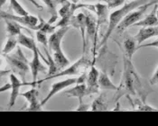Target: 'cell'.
<instances>
[{
  "instance_id": "6da1fadb",
  "label": "cell",
  "mask_w": 158,
  "mask_h": 126,
  "mask_svg": "<svg viewBox=\"0 0 158 126\" xmlns=\"http://www.w3.org/2000/svg\"><path fill=\"white\" fill-rule=\"evenodd\" d=\"M151 0H132L129 3H126L123 5L121 8L112 12L110 14V22H109V26L107 29V32L104 35V37L102 39L101 42L99 43L98 47H103L107 44L109 38L111 36L112 33L116 30V28L118 27V25L120 24L122 20L124 19V17L131 11H133L135 9H136L137 7L145 5L146 3L150 2Z\"/></svg>"
},
{
  "instance_id": "7a4b0ae2",
  "label": "cell",
  "mask_w": 158,
  "mask_h": 126,
  "mask_svg": "<svg viewBox=\"0 0 158 126\" xmlns=\"http://www.w3.org/2000/svg\"><path fill=\"white\" fill-rule=\"evenodd\" d=\"M5 58L6 59V61L11 66L12 69L16 72L18 75H20L21 79L23 82H25V77L28 73L30 69V61L26 59V57L24 55L23 51L21 50L20 46L17 47L16 52L11 56L5 55Z\"/></svg>"
},
{
  "instance_id": "3957f363",
  "label": "cell",
  "mask_w": 158,
  "mask_h": 126,
  "mask_svg": "<svg viewBox=\"0 0 158 126\" xmlns=\"http://www.w3.org/2000/svg\"><path fill=\"white\" fill-rule=\"evenodd\" d=\"M158 0H151L150 2L146 3L145 5L139 6L136 8V10H135L134 12L128 13L124 19L120 22V24L118 25V27L116 28V31L118 33H122L123 31H125L126 29H127L130 26H133L135 24H136L137 22H139L140 20H142L143 16L145 15L146 11L155 4H157Z\"/></svg>"
},
{
  "instance_id": "277c9868",
  "label": "cell",
  "mask_w": 158,
  "mask_h": 126,
  "mask_svg": "<svg viewBox=\"0 0 158 126\" xmlns=\"http://www.w3.org/2000/svg\"><path fill=\"white\" fill-rule=\"evenodd\" d=\"M1 17L3 19H11L14 21L18 22L21 25H25L33 30L38 31L42 28L43 26V22L40 20V24H38V18L31 15V14H27V15H17V14H11L2 11L1 12Z\"/></svg>"
},
{
  "instance_id": "5b68a950",
  "label": "cell",
  "mask_w": 158,
  "mask_h": 126,
  "mask_svg": "<svg viewBox=\"0 0 158 126\" xmlns=\"http://www.w3.org/2000/svg\"><path fill=\"white\" fill-rule=\"evenodd\" d=\"M89 66V63L86 60L85 56H82L80 60H78L75 63H73V65L67 69H65L64 70L60 71L56 74H54L53 76H51V77H46L45 78L42 79V80H39L37 81V84H40L44 81H46L49 79H52V78H55V77H64V76H78L80 75L81 69L83 68H86Z\"/></svg>"
},
{
  "instance_id": "8992f818",
  "label": "cell",
  "mask_w": 158,
  "mask_h": 126,
  "mask_svg": "<svg viewBox=\"0 0 158 126\" xmlns=\"http://www.w3.org/2000/svg\"><path fill=\"white\" fill-rule=\"evenodd\" d=\"M75 84H80L79 77H70V78H67V79H64V80H61V81H58V82L52 84L49 94L46 96V97L44 98L42 100V102H41L42 106H44L53 96H55L56 94L60 93L63 89L69 88V87H71L73 85H75Z\"/></svg>"
},
{
  "instance_id": "52a82bcc",
  "label": "cell",
  "mask_w": 158,
  "mask_h": 126,
  "mask_svg": "<svg viewBox=\"0 0 158 126\" xmlns=\"http://www.w3.org/2000/svg\"><path fill=\"white\" fill-rule=\"evenodd\" d=\"M10 78V82L12 84V89H11V96H10V99H9V104H8V107L11 108L12 106L15 105V103L17 99V97L20 96V88L23 86H32L34 87L33 82L32 83H27V82H23L22 79H19L15 74H11L9 76Z\"/></svg>"
},
{
  "instance_id": "ba28073f",
  "label": "cell",
  "mask_w": 158,
  "mask_h": 126,
  "mask_svg": "<svg viewBox=\"0 0 158 126\" xmlns=\"http://www.w3.org/2000/svg\"><path fill=\"white\" fill-rule=\"evenodd\" d=\"M86 33L88 34V37L94 41L93 53L95 55L97 50V18H95L93 14L89 12L86 13Z\"/></svg>"
},
{
  "instance_id": "9c48e42d",
  "label": "cell",
  "mask_w": 158,
  "mask_h": 126,
  "mask_svg": "<svg viewBox=\"0 0 158 126\" xmlns=\"http://www.w3.org/2000/svg\"><path fill=\"white\" fill-rule=\"evenodd\" d=\"M70 30V26L60 27L57 31L52 33L49 37V50L55 51L61 49V40L65 36L66 33Z\"/></svg>"
},
{
  "instance_id": "30bf717a",
  "label": "cell",
  "mask_w": 158,
  "mask_h": 126,
  "mask_svg": "<svg viewBox=\"0 0 158 126\" xmlns=\"http://www.w3.org/2000/svg\"><path fill=\"white\" fill-rule=\"evenodd\" d=\"M33 60L30 61V69H31V72H32V77H33V84L34 87H35L37 85V77L39 72L41 71H45L46 68L45 66H44L42 62L40 61V53H39V49L35 48V50H33Z\"/></svg>"
},
{
  "instance_id": "8fae6325",
  "label": "cell",
  "mask_w": 158,
  "mask_h": 126,
  "mask_svg": "<svg viewBox=\"0 0 158 126\" xmlns=\"http://www.w3.org/2000/svg\"><path fill=\"white\" fill-rule=\"evenodd\" d=\"M37 90L35 87H33L30 90L24 92V93H20V96L24 97L27 102L29 103V107L26 108L27 111H31V112H37V111H42V104L41 103L38 102L37 99Z\"/></svg>"
},
{
  "instance_id": "7c38bea8",
  "label": "cell",
  "mask_w": 158,
  "mask_h": 126,
  "mask_svg": "<svg viewBox=\"0 0 158 126\" xmlns=\"http://www.w3.org/2000/svg\"><path fill=\"white\" fill-rule=\"evenodd\" d=\"M99 73L100 72H98V70L95 67H91L89 72L88 73L86 85H87V89H88L89 95L98 93V89H99V85H98Z\"/></svg>"
},
{
  "instance_id": "4fadbf2b",
  "label": "cell",
  "mask_w": 158,
  "mask_h": 126,
  "mask_svg": "<svg viewBox=\"0 0 158 126\" xmlns=\"http://www.w3.org/2000/svg\"><path fill=\"white\" fill-rule=\"evenodd\" d=\"M73 27L77 28L80 30L81 38H82V48H83V53L85 51L86 42H85V31H86V14L83 13H79L76 15H73L71 19V24Z\"/></svg>"
},
{
  "instance_id": "5bb4252c",
  "label": "cell",
  "mask_w": 158,
  "mask_h": 126,
  "mask_svg": "<svg viewBox=\"0 0 158 126\" xmlns=\"http://www.w3.org/2000/svg\"><path fill=\"white\" fill-rule=\"evenodd\" d=\"M158 36V26H146V27H141L137 34L135 36L136 42L141 45L143 41H146L147 39L152 37Z\"/></svg>"
},
{
  "instance_id": "9a60e30c",
  "label": "cell",
  "mask_w": 158,
  "mask_h": 126,
  "mask_svg": "<svg viewBox=\"0 0 158 126\" xmlns=\"http://www.w3.org/2000/svg\"><path fill=\"white\" fill-rule=\"evenodd\" d=\"M65 95L68 97H76L79 100V104L83 102V97L89 96V92L87 89V85L85 83L82 84H76L74 88L65 91Z\"/></svg>"
},
{
  "instance_id": "2e32d148",
  "label": "cell",
  "mask_w": 158,
  "mask_h": 126,
  "mask_svg": "<svg viewBox=\"0 0 158 126\" xmlns=\"http://www.w3.org/2000/svg\"><path fill=\"white\" fill-rule=\"evenodd\" d=\"M158 9V4H155L153 9L149 14H147L146 17L136 24H135L133 26H140V27H146V26H154L158 25V17L156 14V11Z\"/></svg>"
},
{
  "instance_id": "e0dca14e",
  "label": "cell",
  "mask_w": 158,
  "mask_h": 126,
  "mask_svg": "<svg viewBox=\"0 0 158 126\" xmlns=\"http://www.w3.org/2000/svg\"><path fill=\"white\" fill-rule=\"evenodd\" d=\"M98 85H99V88L102 90H116V91L118 90V88L116 85H114V83H112L108 74L103 72L99 73Z\"/></svg>"
},
{
  "instance_id": "ac0fdd59",
  "label": "cell",
  "mask_w": 158,
  "mask_h": 126,
  "mask_svg": "<svg viewBox=\"0 0 158 126\" xmlns=\"http://www.w3.org/2000/svg\"><path fill=\"white\" fill-rule=\"evenodd\" d=\"M6 25V32L9 34V36H18L21 33V30L24 29V27L21 26L16 21H14L11 19H4Z\"/></svg>"
},
{
  "instance_id": "d6986e66",
  "label": "cell",
  "mask_w": 158,
  "mask_h": 126,
  "mask_svg": "<svg viewBox=\"0 0 158 126\" xmlns=\"http://www.w3.org/2000/svg\"><path fill=\"white\" fill-rule=\"evenodd\" d=\"M136 41L135 39L132 37H127L124 41V49L126 51V56L129 61H132L134 53L137 50V47L135 45Z\"/></svg>"
},
{
  "instance_id": "ffe728a7",
  "label": "cell",
  "mask_w": 158,
  "mask_h": 126,
  "mask_svg": "<svg viewBox=\"0 0 158 126\" xmlns=\"http://www.w3.org/2000/svg\"><path fill=\"white\" fill-rule=\"evenodd\" d=\"M53 60L56 62L59 69H65L66 67H68L70 65V61L68 60V58L64 55L63 51L61 49L60 50L53 51Z\"/></svg>"
},
{
  "instance_id": "44dd1931",
  "label": "cell",
  "mask_w": 158,
  "mask_h": 126,
  "mask_svg": "<svg viewBox=\"0 0 158 126\" xmlns=\"http://www.w3.org/2000/svg\"><path fill=\"white\" fill-rule=\"evenodd\" d=\"M17 41H18V44L20 46H24L26 49L32 50V51L37 47L33 38L28 37L27 35H25L22 33L17 36Z\"/></svg>"
},
{
  "instance_id": "7402d4cb",
  "label": "cell",
  "mask_w": 158,
  "mask_h": 126,
  "mask_svg": "<svg viewBox=\"0 0 158 126\" xmlns=\"http://www.w3.org/2000/svg\"><path fill=\"white\" fill-rule=\"evenodd\" d=\"M15 36H9L8 37L6 42V44H5V46H4V48L2 49V51H1V53H2L3 56L7 55L9 52H11L17 46L18 41H17V39H15Z\"/></svg>"
},
{
  "instance_id": "603a6c76",
  "label": "cell",
  "mask_w": 158,
  "mask_h": 126,
  "mask_svg": "<svg viewBox=\"0 0 158 126\" xmlns=\"http://www.w3.org/2000/svg\"><path fill=\"white\" fill-rule=\"evenodd\" d=\"M44 50H45V53H46V56H47V61H46V63L48 64L49 66V71L48 74H47V77H51V76H53L54 74L58 73L59 68H58L56 62L54 61L53 57L51 56V54L49 53V51L47 50V49L44 48Z\"/></svg>"
},
{
  "instance_id": "cb8c5ba5",
  "label": "cell",
  "mask_w": 158,
  "mask_h": 126,
  "mask_svg": "<svg viewBox=\"0 0 158 126\" xmlns=\"http://www.w3.org/2000/svg\"><path fill=\"white\" fill-rule=\"evenodd\" d=\"M90 109L92 111H106V110H108V105H107V103L105 102L103 95H101L99 97H98L97 99L94 100V102L91 104Z\"/></svg>"
},
{
  "instance_id": "d4e9b609",
  "label": "cell",
  "mask_w": 158,
  "mask_h": 126,
  "mask_svg": "<svg viewBox=\"0 0 158 126\" xmlns=\"http://www.w3.org/2000/svg\"><path fill=\"white\" fill-rule=\"evenodd\" d=\"M9 2H10V8L15 13V14H17V15H27V14H29L28 12L19 4V2L17 0H9Z\"/></svg>"
},
{
  "instance_id": "484cf974",
  "label": "cell",
  "mask_w": 158,
  "mask_h": 126,
  "mask_svg": "<svg viewBox=\"0 0 158 126\" xmlns=\"http://www.w3.org/2000/svg\"><path fill=\"white\" fill-rule=\"evenodd\" d=\"M36 39L38 41V42H40L41 44L44 45V48H48L49 47V39L47 37V33L41 31V30H38L36 31Z\"/></svg>"
},
{
  "instance_id": "4316f807",
  "label": "cell",
  "mask_w": 158,
  "mask_h": 126,
  "mask_svg": "<svg viewBox=\"0 0 158 126\" xmlns=\"http://www.w3.org/2000/svg\"><path fill=\"white\" fill-rule=\"evenodd\" d=\"M42 1L48 7L49 11L51 12L52 15L57 14H56V5H57V3H59V1H55V0H42Z\"/></svg>"
},
{
  "instance_id": "83f0119b",
  "label": "cell",
  "mask_w": 158,
  "mask_h": 126,
  "mask_svg": "<svg viewBox=\"0 0 158 126\" xmlns=\"http://www.w3.org/2000/svg\"><path fill=\"white\" fill-rule=\"evenodd\" d=\"M99 1L105 2L108 5L110 9H113V8H117L120 6L121 5H124L127 0H99Z\"/></svg>"
},
{
  "instance_id": "f1b7e54d",
  "label": "cell",
  "mask_w": 158,
  "mask_h": 126,
  "mask_svg": "<svg viewBox=\"0 0 158 126\" xmlns=\"http://www.w3.org/2000/svg\"><path fill=\"white\" fill-rule=\"evenodd\" d=\"M56 28H57L56 25H52V24H50L49 22L44 21V25H43L42 28L40 30L44 32V33H46L47 34L48 33L49 34H52V33H53L56 31Z\"/></svg>"
},
{
  "instance_id": "f546056e",
  "label": "cell",
  "mask_w": 158,
  "mask_h": 126,
  "mask_svg": "<svg viewBox=\"0 0 158 126\" xmlns=\"http://www.w3.org/2000/svg\"><path fill=\"white\" fill-rule=\"evenodd\" d=\"M137 103H138L137 105H140V107H138L137 110H141V111H156V110H157V109H156V108H153V107H151V106L146 104L145 102L142 103V102H140V101H137Z\"/></svg>"
},
{
  "instance_id": "4dcf8cb0",
  "label": "cell",
  "mask_w": 158,
  "mask_h": 126,
  "mask_svg": "<svg viewBox=\"0 0 158 126\" xmlns=\"http://www.w3.org/2000/svg\"><path fill=\"white\" fill-rule=\"evenodd\" d=\"M145 47H155V48H158V40H156L152 42L146 43V44H141L139 47H137V50H139L140 48H145Z\"/></svg>"
},
{
  "instance_id": "1f68e13d",
  "label": "cell",
  "mask_w": 158,
  "mask_h": 126,
  "mask_svg": "<svg viewBox=\"0 0 158 126\" xmlns=\"http://www.w3.org/2000/svg\"><path fill=\"white\" fill-rule=\"evenodd\" d=\"M150 84L151 85H156L158 87V67L155 72L154 76L152 77V78L150 79Z\"/></svg>"
},
{
  "instance_id": "d6a6232c",
  "label": "cell",
  "mask_w": 158,
  "mask_h": 126,
  "mask_svg": "<svg viewBox=\"0 0 158 126\" xmlns=\"http://www.w3.org/2000/svg\"><path fill=\"white\" fill-rule=\"evenodd\" d=\"M89 109H90V108H89V104H84L83 102H82V103L79 104V107L76 108L75 110H76V111H88V110H89Z\"/></svg>"
},
{
  "instance_id": "836d02e7",
  "label": "cell",
  "mask_w": 158,
  "mask_h": 126,
  "mask_svg": "<svg viewBox=\"0 0 158 126\" xmlns=\"http://www.w3.org/2000/svg\"><path fill=\"white\" fill-rule=\"evenodd\" d=\"M11 89H12V84H11V82H10V83H8V84H6V85L2 86L0 91H1V93H3V92H5V91L11 90Z\"/></svg>"
},
{
  "instance_id": "e575fe53",
  "label": "cell",
  "mask_w": 158,
  "mask_h": 126,
  "mask_svg": "<svg viewBox=\"0 0 158 126\" xmlns=\"http://www.w3.org/2000/svg\"><path fill=\"white\" fill-rule=\"evenodd\" d=\"M28 1H29V2H31V3H32L35 7H37V8H39V9H43V6H42L40 4H38L35 0H28Z\"/></svg>"
},
{
  "instance_id": "d590c367",
  "label": "cell",
  "mask_w": 158,
  "mask_h": 126,
  "mask_svg": "<svg viewBox=\"0 0 158 126\" xmlns=\"http://www.w3.org/2000/svg\"><path fill=\"white\" fill-rule=\"evenodd\" d=\"M6 1H7V0H0V5H1V6H3L6 4Z\"/></svg>"
},
{
  "instance_id": "8d00e7d4",
  "label": "cell",
  "mask_w": 158,
  "mask_h": 126,
  "mask_svg": "<svg viewBox=\"0 0 158 126\" xmlns=\"http://www.w3.org/2000/svg\"><path fill=\"white\" fill-rule=\"evenodd\" d=\"M58 1H59L60 4H62V3H64V2H66V1H71V0H58Z\"/></svg>"
},
{
  "instance_id": "74e56055",
  "label": "cell",
  "mask_w": 158,
  "mask_h": 126,
  "mask_svg": "<svg viewBox=\"0 0 158 126\" xmlns=\"http://www.w3.org/2000/svg\"><path fill=\"white\" fill-rule=\"evenodd\" d=\"M156 14H157V17H158V9H157V11H156Z\"/></svg>"
}]
</instances>
